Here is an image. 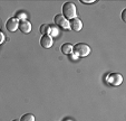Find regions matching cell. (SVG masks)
<instances>
[{"instance_id":"cell-1","label":"cell","mask_w":126,"mask_h":121,"mask_svg":"<svg viewBox=\"0 0 126 121\" xmlns=\"http://www.w3.org/2000/svg\"><path fill=\"white\" fill-rule=\"evenodd\" d=\"M63 16L67 19V20H71V19L76 18L77 16V9L74 2H66L63 6Z\"/></svg>"},{"instance_id":"cell-2","label":"cell","mask_w":126,"mask_h":121,"mask_svg":"<svg viewBox=\"0 0 126 121\" xmlns=\"http://www.w3.org/2000/svg\"><path fill=\"white\" fill-rule=\"evenodd\" d=\"M73 53H74L76 56L86 57L91 53V47L85 43H77L76 45H74V50H73Z\"/></svg>"},{"instance_id":"cell-3","label":"cell","mask_w":126,"mask_h":121,"mask_svg":"<svg viewBox=\"0 0 126 121\" xmlns=\"http://www.w3.org/2000/svg\"><path fill=\"white\" fill-rule=\"evenodd\" d=\"M106 82L112 86H118L123 83V76L119 73H110L106 76Z\"/></svg>"},{"instance_id":"cell-4","label":"cell","mask_w":126,"mask_h":121,"mask_svg":"<svg viewBox=\"0 0 126 121\" xmlns=\"http://www.w3.org/2000/svg\"><path fill=\"white\" fill-rule=\"evenodd\" d=\"M54 22H55L56 25H58L59 27L64 29H69V20H67L62 14L56 15L55 18H54Z\"/></svg>"},{"instance_id":"cell-5","label":"cell","mask_w":126,"mask_h":121,"mask_svg":"<svg viewBox=\"0 0 126 121\" xmlns=\"http://www.w3.org/2000/svg\"><path fill=\"white\" fill-rule=\"evenodd\" d=\"M81 28H83V22H81L79 18H74L69 20V29L74 31H80Z\"/></svg>"},{"instance_id":"cell-6","label":"cell","mask_w":126,"mask_h":121,"mask_svg":"<svg viewBox=\"0 0 126 121\" xmlns=\"http://www.w3.org/2000/svg\"><path fill=\"white\" fill-rule=\"evenodd\" d=\"M19 27V20L16 19L15 17L12 18H9L8 22L6 23V28H7L8 31H16Z\"/></svg>"},{"instance_id":"cell-7","label":"cell","mask_w":126,"mask_h":121,"mask_svg":"<svg viewBox=\"0 0 126 121\" xmlns=\"http://www.w3.org/2000/svg\"><path fill=\"white\" fill-rule=\"evenodd\" d=\"M18 28H19L20 31H22L24 34H29L31 31L32 26H31V23L26 19V20H20L19 22V27H18Z\"/></svg>"},{"instance_id":"cell-8","label":"cell","mask_w":126,"mask_h":121,"mask_svg":"<svg viewBox=\"0 0 126 121\" xmlns=\"http://www.w3.org/2000/svg\"><path fill=\"white\" fill-rule=\"evenodd\" d=\"M54 44V40L52 37L49 35H43V37L40 38V45L44 48H50Z\"/></svg>"},{"instance_id":"cell-9","label":"cell","mask_w":126,"mask_h":121,"mask_svg":"<svg viewBox=\"0 0 126 121\" xmlns=\"http://www.w3.org/2000/svg\"><path fill=\"white\" fill-rule=\"evenodd\" d=\"M60 49H62V52L64 53V54L70 55L71 53H73V50H74V46L71 45L70 43H65V44H63L62 45Z\"/></svg>"},{"instance_id":"cell-10","label":"cell","mask_w":126,"mask_h":121,"mask_svg":"<svg viewBox=\"0 0 126 121\" xmlns=\"http://www.w3.org/2000/svg\"><path fill=\"white\" fill-rule=\"evenodd\" d=\"M49 30H50V25L49 24H44L40 27V33L43 35H49Z\"/></svg>"},{"instance_id":"cell-11","label":"cell","mask_w":126,"mask_h":121,"mask_svg":"<svg viewBox=\"0 0 126 121\" xmlns=\"http://www.w3.org/2000/svg\"><path fill=\"white\" fill-rule=\"evenodd\" d=\"M20 121H35V116L31 113H26L21 117Z\"/></svg>"},{"instance_id":"cell-12","label":"cell","mask_w":126,"mask_h":121,"mask_svg":"<svg viewBox=\"0 0 126 121\" xmlns=\"http://www.w3.org/2000/svg\"><path fill=\"white\" fill-rule=\"evenodd\" d=\"M58 35V29L55 25H50V30H49V36H57Z\"/></svg>"},{"instance_id":"cell-13","label":"cell","mask_w":126,"mask_h":121,"mask_svg":"<svg viewBox=\"0 0 126 121\" xmlns=\"http://www.w3.org/2000/svg\"><path fill=\"white\" fill-rule=\"evenodd\" d=\"M16 19H18V20H26L27 19V15L25 14V12H18V14H16V17H15Z\"/></svg>"},{"instance_id":"cell-14","label":"cell","mask_w":126,"mask_h":121,"mask_svg":"<svg viewBox=\"0 0 126 121\" xmlns=\"http://www.w3.org/2000/svg\"><path fill=\"white\" fill-rule=\"evenodd\" d=\"M3 42H5V35L0 31V44H2Z\"/></svg>"},{"instance_id":"cell-15","label":"cell","mask_w":126,"mask_h":121,"mask_svg":"<svg viewBox=\"0 0 126 121\" xmlns=\"http://www.w3.org/2000/svg\"><path fill=\"white\" fill-rule=\"evenodd\" d=\"M83 3H94L95 2V0H80Z\"/></svg>"},{"instance_id":"cell-16","label":"cell","mask_w":126,"mask_h":121,"mask_svg":"<svg viewBox=\"0 0 126 121\" xmlns=\"http://www.w3.org/2000/svg\"><path fill=\"white\" fill-rule=\"evenodd\" d=\"M125 14H126V9H124L122 11V19H123V22H126V17H125Z\"/></svg>"},{"instance_id":"cell-17","label":"cell","mask_w":126,"mask_h":121,"mask_svg":"<svg viewBox=\"0 0 126 121\" xmlns=\"http://www.w3.org/2000/svg\"><path fill=\"white\" fill-rule=\"evenodd\" d=\"M77 57H78V56H76V55H73V53H71V54H70V58L71 59H77Z\"/></svg>"},{"instance_id":"cell-18","label":"cell","mask_w":126,"mask_h":121,"mask_svg":"<svg viewBox=\"0 0 126 121\" xmlns=\"http://www.w3.org/2000/svg\"><path fill=\"white\" fill-rule=\"evenodd\" d=\"M12 121H20V120H19V119H14Z\"/></svg>"}]
</instances>
